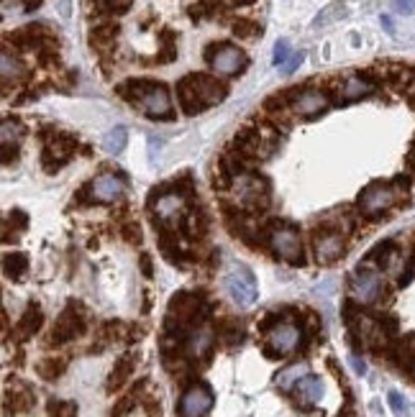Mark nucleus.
Instances as JSON below:
<instances>
[{"instance_id": "nucleus-1", "label": "nucleus", "mask_w": 415, "mask_h": 417, "mask_svg": "<svg viewBox=\"0 0 415 417\" xmlns=\"http://www.w3.org/2000/svg\"><path fill=\"white\" fill-rule=\"evenodd\" d=\"M226 98V87L211 75H187L177 82L179 108L187 116H197L211 105H218Z\"/></svg>"}, {"instance_id": "nucleus-2", "label": "nucleus", "mask_w": 415, "mask_h": 417, "mask_svg": "<svg viewBox=\"0 0 415 417\" xmlns=\"http://www.w3.org/2000/svg\"><path fill=\"white\" fill-rule=\"evenodd\" d=\"M121 98H126L128 103H134L144 110L146 116L154 121H172V100L167 87L152 80H128L118 87Z\"/></svg>"}, {"instance_id": "nucleus-3", "label": "nucleus", "mask_w": 415, "mask_h": 417, "mask_svg": "<svg viewBox=\"0 0 415 417\" xmlns=\"http://www.w3.org/2000/svg\"><path fill=\"white\" fill-rule=\"evenodd\" d=\"M405 195V182H372L367 184L362 195H359V210L364 218H377L382 213H387L400 202V197Z\"/></svg>"}, {"instance_id": "nucleus-4", "label": "nucleus", "mask_w": 415, "mask_h": 417, "mask_svg": "<svg viewBox=\"0 0 415 417\" xmlns=\"http://www.w3.org/2000/svg\"><path fill=\"white\" fill-rule=\"evenodd\" d=\"M205 59L211 62L215 75H226V77L241 75L246 69V64H249L246 54L238 46H233V44H213L205 51Z\"/></svg>"}, {"instance_id": "nucleus-5", "label": "nucleus", "mask_w": 415, "mask_h": 417, "mask_svg": "<svg viewBox=\"0 0 415 417\" xmlns=\"http://www.w3.org/2000/svg\"><path fill=\"white\" fill-rule=\"evenodd\" d=\"M270 246L272 251H274L280 259L288 261V264H303V238H300L295 226L282 223V226L272 228Z\"/></svg>"}, {"instance_id": "nucleus-6", "label": "nucleus", "mask_w": 415, "mask_h": 417, "mask_svg": "<svg viewBox=\"0 0 415 417\" xmlns=\"http://www.w3.org/2000/svg\"><path fill=\"white\" fill-rule=\"evenodd\" d=\"M226 292L231 294V300L241 305V308H249V305H254L256 300V279L251 274V269L244 267V264H236V267L231 269L229 274H226Z\"/></svg>"}, {"instance_id": "nucleus-7", "label": "nucleus", "mask_w": 415, "mask_h": 417, "mask_svg": "<svg viewBox=\"0 0 415 417\" xmlns=\"http://www.w3.org/2000/svg\"><path fill=\"white\" fill-rule=\"evenodd\" d=\"M82 333H85V317H82V310L72 302V305H67V308L62 310V315L57 317V323H54V328H51V333H49V343L62 346V343L75 341L77 335H82Z\"/></svg>"}, {"instance_id": "nucleus-8", "label": "nucleus", "mask_w": 415, "mask_h": 417, "mask_svg": "<svg viewBox=\"0 0 415 417\" xmlns=\"http://www.w3.org/2000/svg\"><path fill=\"white\" fill-rule=\"evenodd\" d=\"M75 146L77 141L67 134H57L54 131V134L44 136V169L46 172H57L75 154Z\"/></svg>"}, {"instance_id": "nucleus-9", "label": "nucleus", "mask_w": 415, "mask_h": 417, "mask_svg": "<svg viewBox=\"0 0 415 417\" xmlns=\"http://www.w3.org/2000/svg\"><path fill=\"white\" fill-rule=\"evenodd\" d=\"M351 294L362 305H372L382 297V276L374 269L359 267L351 274Z\"/></svg>"}, {"instance_id": "nucleus-10", "label": "nucleus", "mask_w": 415, "mask_h": 417, "mask_svg": "<svg viewBox=\"0 0 415 417\" xmlns=\"http://www.w3.org/2000/svg\"><path fill=\"white\" fill-rule=\"evenodd\" d=\"M328 105H330L328 95L321 90H292V95H290V108L303 118L321 116Z\"/></svg>"}, {"instance_id": "nucleus-11", "label": "nucleus", "mask_w": 415, "mask_h": 417, "mask_svg": "<svg viewBox=\"0 0 415 417\" xmlns=\"http://www.w3.org/2000/svg\"><path fill=\"white\" fill-rule=\"evenodd\" d=\"M213 407V394L205 384H193L179 400V417H205Z\"/></svg>"}, {"instance_id": "nucleus-12", "label": "nucleus", "mask_w": 415, "mask_h": 417, "mask_svg": "<svg viewBox=\"0 0 415 417\" xmlns=\"http://www.w3.org/2000/svg\"><path fill=\"white\" fill-rule=\"evenodd\" d=\"M300 328L292 326V323H274L272 330L267 333V346L272 348V353H277V356H288L292 351L300 346Z\"/></svg>"}, {"instance_id": "nucleus-13", "label": "nucleus", "mask_w": 415, "mask_h": 417, "mask_svg": "<svg viewBox=\"0 0 415 417\" xmlns=\"http://www.w3.org/2000/svg\"><path fill=\"white\" fill-rule=\"evenodd\" d=\"M315 243V256L321 264H330L336 261L346 251V238H344V231H333V228H326V231H318L313 238Z\"/></svg>"}, {"instance_id": "nucleus-14", "label": "nucleus", "mask_w": 415, "mask_h": 417, "mask_svg": "<svg viewBox=\"0 0 415 417\" xmlns=\"http://www.w3.org/2000/svg\"><path fill=\"white\" fill-rule=\"evenodd\" d=\"M90 195H93V200L98 202H116L118 197H123V192H126V182H123V177L121 175H110V172H103L98 175L90 182Z\"/></svg>"}, {"instance_id": "nucleus-15", "label": "nucleus", "mask_w": 415, "mask_h": 417, "mask_svg": "<svg viewBox=\"0 0 415 417\" xmlns=\"http://www.w3.org/2000/svg\"><path fill=\"white\" fill-rule=\"evenodd\" d=\"M152 197H157V218L164 226H175L182 220V213H185V197L179 192H164V195H157L152 192Z\"/></svg>"}, {"instance_id": "nucleus-16", "label": "nucleus", "mask_w": 415, "mask_h": 417, "mask_svg": "<svg viewBox=\"0 0 415 417\" xmlns=\"http://www.w3.org/2000/svg\"><path fill=\"white\" fill-rule=\"evenodd\" d=\"M374 92V82L372 77L367 75H351L346 77L339 87V100L341 103H354V100H362L367 95H372Z\"/></svg>"}, {"instance_id": "nucleus-17", "label": "nucleus", "mask_w": 415, "mask_h": 417, "mask_svg": "<svg viewBox=\"0 0 415 417\" xmlns=\"http://www.w3.org/2000/svg\"><path fill=\"white\" fill-rule=\"evenodd\" d=\"M323 394H326V387L318 376H310L308 374L303 382L297 384V402L300 405H306V407H313L318 402L323 400Z\"/></svg>"}, {"instance_id": "nucleus-18", "label": "nucleus", "mask_w": 415, "mask_h": 417, "mask_svg": "<svg viewBox=\"0 0 415 417\" xmlns=\"http://www.w3.org/2000/svg\"><path fill=\"white\" fill-rule=\"evenodd\" d=\"M134 366H136V356L134 353H126L123 359L116 364V369L110 371L108 376V392H116V389H121L123 384L131 379V374H134Z\"/></svg>"}, {"instance_id": "nucleus-19", "label": "nucleus", "mask_w": 415, "mask_h": 417, "mask_svg": "<svg viewBox=\"0 0 415 417\" xmlns=\"http://www.w3.org/2000/svg\"><path fill=\"white\" fill-rule=\"evenodd\" d=\"M211 348H213V333L208 328H195L193 333L187 335V353L193 359H203Z\"/></svg>"}, {"instance_id": "nucleus-20", "label": "nucleus", "mask_w": 415, "mask_h": 417, "mask_svg": "<svg viewBox=\"0 0 415 417\" xmlns=\"http://www.w3.org/2000/svg\"><path fill=\"white\" fill-rule=\"evenodd\" d=\"M308 376V364H290L288 369H282L280 374L274 376V384L280 387L282 392H290V389H297V384L303 382Z\"/></svg>"}, {"instance_id": "nucleus-21", "label": "nucleus", "mask_w": 415, "mask_h": 417, "mask_svg": "<svg viewBox=\"0 0 415 417\" xmlns=\"http://www.w3.org/2000/svg\"><path fill=\"white\" fill-rule=\"evenodd\" d=\"M44 323V315H42V310L39 308H28L21 315V320L16 323V338L18 341H26V338H31V335L42 328Z\"/></svg>"}, {"instance_id": "nucleus-22", "label": "nucleus", "mask_w": 415, "mask_h": 417, "mask_svg": "<svg viewBox=\"0 0 415 417\" xmlns=\"http://www.w3.org/2000/svg\"><path fill=\"white\" fill-rule=\"evenodd\" d=\"M236 149L241 157H259V151H262V134L251 131V128L236 134Z\"/></svg>"}, {"instance_id": "nucleus-23", "label": "nucleus", "mask_w": 415, "mask_h": 417, "mask_svg": "<svg viewBox=\"0 0 415 417\" xmlns=\"http://www.w3.org/2000/svg\"><path fill=\"white\" fill-rule=\"evenodd\" d=\"M24 72L26 69L24 64H21V59L10 49H3V54H0V75H3V82L8 85L10 80H21Z\"/></svg>"}, {"instance_id": "nucleus-24", "label": "nucleus", "mask_w": 415, "mask_h": 417, "mask_svg": "<svg viewBox=\"0 0 415 417\" xmlns=\"http://www.w3.org/2000/svg\"><path fill=\"white\" fill-rule=\"evenodd\" d=\"M118 39V26L116 24H105V26H98L90 31V44L98 46V49H110L113 44Z\"/></svg>"}, {"instance_id": "nucleus-25", "label": "nucleus", "mask_w": 415, "mask_h": 417, "mask_svg": "<svg viewBox=\"0 0 415 417\" xmlns=\"http://www.w3.org/2000/svg\"><path fill=\"white\" fill-rule=\"evenodd\" d=\"M128 143V131L123 125H116V128H110L108 134L103 136V149L108 151V154H121V151L126 149Z\"/></svg>"}, {"instance_id": "nucleus-26", "label": "nucleus", "mask_w": 415, "mask_h": 417, "mask_svg": "<svg viewBox=\"0 0 415 417\" xmlns=\"http://www.w3.org/2000/svg\"><path fill=\"white\" fill-rule=\"evenodd\" d=\"M395 356H398L400 366L405 369V371H415V333L405 335V338L400 341Z\"/></svg>"}, {"instance_id": "nucleus-27", "label": "nucleus", "mask_w": 415, "mask_h": 417, "mask_svg": "<svg viewBox=\"0 0 415 417\" xmlns=\"http://www.w3.org/2000/svg\"><path fill=\"white\" fill-rule=\"evenodd\" d=\"M218 335L223 343H229V346H236V343H241V338H244V328H241V323L238 320H233V317H226L223 323L218 326Z\"/></svg>"}, {"instance_id": "nucleus-28", "label": "nucleus", "mask_w": 415, "mask_h": 417, "mask_svg": "<svg viewBox=\"0 0 415 417\" xmlns=\"http://www.w3.org/2000/svg\"><path fill=\"white\" fill-rule=\"evenodd\" d=\"M39 376L42 379H46V382H54L57 376L64 374V369H67V364H64V359H44L39 361Z\"/></svg>"}, {"instance_id": "nucleus-29", "label": "nucleus", "mask_w": 415, "mask_h": 417, "mask_svg": "<svg viewBox=\"0 0 415 417\" xmlns=\"http://www.w3.org/2000/svg\"><path fill=\"white\" fill-rule=\"evenodd\" d=\"M346 6L344 3H330L328 8H323L318 16H315V21H313V28H318V26H326V24H330V21H339V18H346Z\"/></svg>"}, {"instance_id": "nucleus-30", "label": "nucleus", "mask_w": 415, "mask_h": 417, "mask_svg": "<svg viewBox=\"0 0 415 417\" xmlns=\"http://www.w3.org/2000/svg\"><path fill=\"white\" fill-rule=\"evenodd\" d=\"M3 269H6V274L18 279V276L26 274V269H28V261H26L24 254H8L6 261H3Z\"/></svg>"}, {"instance_id": "nucleus-31", "label": "nucleus", "mask_w": 415, "mask_h": 417, "mask_svg": "<svg viewBox=\"0 0 415 417\" xmlns=\"http://www.w3.org/2000/svg\"><path fill=\"white\" fill-rule=\"evenodd\" d=\"M21 134H24V128H21V123H18V121H13V118H6V121H3V128H0L3 149H8L10 141L16 143L18 139H21Z\"/></svg>"}, {"instance_id": "nucleus-32", "label": "nucleus", "mask_w": 415, "mask_h": 417, "mask_svg": "<svg viewBox=\"0 0 415 417\" xmlns=\"http://www.w3.org/2000/svg\"><path fill=\"white\" fill-rule=\"evenodd\" d=\"M95 6H98L103 13H110V16H121V13H126V10L134 6V0H95Z\"/></svg>"}, {"instance_id": "nucleus-33", "label": "nucleus", "mask_w": 415, "mask_h": 417, "mask_svg": "<svg viewBox=\"0 0 415 417\" xmlns=\"http://www.w3.org/2000/svg\"><path fill=\"white\" fill-rule=\"evenodd\" d=\"M233 34L241 36V39H251V36L262 34V26L256 24V21H249V18H238L236 24H233Z\"/></svg>"}, {"instance_id": "nucleus-34", "label": "nucleus", "mask_w": 415, "mask_h": 417, "mask_svg": "<svg viewBox=\"0 0 415 417\" xmlns=\"http://www.w3.org/2000/svg\"><path fill=\"white\" fill-rule=\"evenodd\" d=\"M49 417H77V405L75 402H64V400H51Z\"/></svg>"}, {"instance_id": "nucleus-35", "label": "nucleus", "mask_w": 415, "mask_h": 417, "mask_svg": "<svg viewBox=\"0 0 415 417\" xmlns=\"http://www.w3.org/2000/svg\"><path fill=\"white\" fill-rule=\"evenodd\" d=\"M290 57H292V51H290V42L288 39H280V42L274 44V57H272L274 67H285V64L290 62Z\"/></svg>"}, {"instance_id": "nucleus-36", "label": "nucleus", "mask_w": 415, "mask_h": 417, "mask_svg": "<svg viewBox=\"0 0 415 417\" xmlns=\"http://www.w3.org/2000/svg\"><path fill=\"white\" fill-rule=\"evenodd\" d=\"M134 407H136V392H131V394H126V397H121V400L116 402V407H113L110 417H126Z\"/></svg>"}, {"instance_id": "nucleus-37", "label": "nucleus", "mask_w": 415, "mask_h": 417, "mask_svg": "<svg viewBox=\"0 0 415 417\" xmlns=\"http://www.w3.org/2000/svg\"><path fill=\"white\" fill-rule=\"evenodd\" d=\"M387 400H390V407H392V412L398 417H405L407 415V405H405V397L400 392H390L387 394Z\"/></svg>"}, {"instance_id": "nucleus-38", "label": "nucleus", "mask_w": 415, "mask_h": 417, "mask_svg": "<svg viewBox=\"0 0 415 417\" xmlns=\"http://www.w3.org/2000/svg\"><path fill=\"white\" fill-rule=\"evenodd\" d=\"M121 233H123V238L128 243H141V228L136 226V223H126V226L121 228Z\"/></svg>"}, {"instance_id": "nucleus-39", "label": "nucleus", "mask_w": 415, "mask_h": 417, "mask_svg": "<svg viewBox=\"0 0 415 417\" xmlns=\"http://www.w3.org/2000/svg\"><path fill=\"white\" fill-rule=\"evenodd\" d=\"M303 59H306V54H303V51H292V57H290V62L285 64V67H282V72H285V75H292V72H295V69L303 64Z\"/></svg>"}, {"instance_id": "nucleus-40", "label": "nucleus", "mask_w": 415, "mask_h": 417, "mask_svg": "<svg viewBox=\"0 0 415 417\" xmlns=\"http://www.w3.org/2000/svg\"><path fill=\"white\" fill-rule=\"evenodd\" d=\"M392 8L398 10V13H403V16H410V13H415V0H390Z\"/></svg>"}, {"instance_id": "nucleus-41", "label": "nucleus", "mask_w": 415, "mask_h": 417, "mask_svg": "<svg viewBox=\"0 0 415 417\" xmlns=\"http://www.w3.org/2000/svg\"><path fill=\"white\" fill-rule=\"evenodd\" d=\"M351 366H354L356 374H362V376L367 374V364L362 359H356V356H351Z\"/></svg>"}, {"instance_id": "nucleus-42", "label": "nucleus", "mask_w": 415, "mask_h": 417, "mask_svg": "<svg viewBox=\"0 0 415 417\" xmlns=\"http://www.w3.org/2000/svg\"><path fill=\"white\" fill-rule=\"evenodd\" d=\"M141 272H144L146 276H152V256H141Z\"/></svg>"}, {"instance_id": "nucleus-43", "label": "nucleus", "mask_w": 415, "mask_h": 417, "mask_svg": "<svg viewBox=\"0 0 415 417\" xmlns=\"http://www.w3.org/2000/svg\"><path fill=\"white\" fill-rule=\"evenodd\" d=\"M69 6H72L69 0H60V16L62 18H69Z\"/></svg>"}, {"instance_id": "nucleus-44", "label": "nucleus", "mask_w": 415, "mask_h": 417, "mask_svg": "<svg viewBox=\"0 0 415 417\" xmlns=\"http://www.w3.org/2000/svg\"><path fill=\"white\" fill-rule=\"evenodd\" d=\"M382 26H385V28H387L390 34H395V28H392V21L387 16H382Z\"/></svg>"}, {"instance_id": "nucleus-45", "label": "nucleus", "mask_w": 415, "mask_h": 417, "mask_svg": "<svg viewBox=\"0 0 415 417\" xmlns=\"http://www.w3.org/2000/svg\"><path fill=\"white\" fill-rule=\"evenodd\" d=\"M407 100H410V105L415 108V85L410 87V90H407Z\"/></svg>"}, {"instance_id": "nucleus-46", "label": "nucleus", "mask_w": 415, "mask_h": 417, "mask_svg": "<svg viewBox=\"0 0 415 417\" xmlns=\"http://www.w3.org/2000/svg\"><path fill=\"white\" fill-rule=\"evenodd\" d=\"M407 164L415 167V143H413V149H410V154H407Z\"/></svg>"}, {"instance_id": "nucleus-47", "label": "nucleus", "mask_w": 415, "mask_h": 417, "mask_svg": "<svg viewBox=\"0 0 415 417\" xmlns=\"http://www.w3.org/2000/svg\"><path fill=\"white\" fill-rule=\"evenodd\" d=\"M233 6H249V3H254V0H231Z\"/></svg>"}]
</instances>
